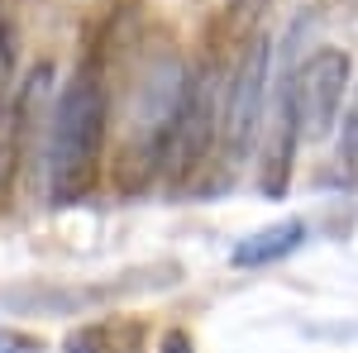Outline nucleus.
<instances>
[{"instance_id": "f257e3e1", "label": "nucleus", "mask_w": 358, "mask_h": 353, "mask_svg": "<svg viewBox=\"0 0 358 353\" xmlns=\"http://www.w3.org/2000/svg\"><path fill=\"white\" fill-rule=\"evenodd\" d=\"M110 134V91L101 72H77L48 115V196L53 206H77L101 177V153Z\"/></svg>"}, {"instance_id": "f03ea898", "label": "nucleus", "mask_w": 358, "mask_h": 353, "mask_svg": "<svg viewBox=\"0 0 358 353\" xmlns=\"http://www.w3.org/2000/svg\"><path fill=\"white\" fill-rule=\"evenodd\" d=\"M268 72H273V38H248L244 57L234 67V77L224 82V96H220V158L224 167L244 163L248 153L258 148L263 138V120H268Z\"/></svg>"}, {"instance_id": "7ed1b4c3", "label": "nucleus", "mask_w": 358, "mask_h": 353, "mask_svg": "<svg viewBox=\"0 0 358 353\" xmlns=\"http://www.w3.org/2000/svg\"><path fill=\"white\" fill-rule=\"evenodd\" d=\"M220 96L224 86L215 72H192L182 110H177V124H172V138H167V158H163V172L172 182H187L196 167L210 158V148L220 143Z\"/></svg>"}, {"instance_id": "20e7f679", "label": "nucleus", "mask_w": 358, "mask_h": 353, "mask_svg": "<svg viewBox=\"0 0 358 353\" xmlns=\"http://www.w3.org/2000/svg\"><path fill=\"white\" fill-rule=\"evenodd\" d=\"M354 62L344 48H315L301 67L292 72V106L301 138H325L344 110V96L354 91Z\"/></svg>"}, {"instance_id": "39448f33", "label": "nucleus", "mask_w": 358, "mask_h": 353, "mask_svg": "<svg viewBox=\"0 0 358 353\" xmlns=\"http://www.w3.org/2000/svg\"><path fill=\"white\" fill-rule=\"evenodd\" d=\"M187 82L192 72L167 62L158 67L148 82L138 86L134 96V110H129V138H134V153L148 177L163 172V158H167V138H172V124H177V110H182V96H187Z\"/></svg>"}, {"instance_id": "423d86ee", "label": "nucleus", "mask_w": 358, "mask_h": 353, "mask_svg": "<svg viewBox=\"0 0 358 353\" xmlns=\"http://www.w3.org/2000/svg\"><path fill=\"white\" fill-rule=\"evenodd\" d=\"M296 138H301V124H296V106H292V77L277 86L273 96V115L263 120V172H258V187L263 196H282L287 182H292V153H296Z\"/></svg>"}, {"instance_id": "0eeeda50", "label": "nucleus", "mask_w": 358, "mask_h": 353, "mask_svg": "<svg viewBox=\"0 0 358 353\" xmlns=\"http://www.w3.org/2000/svg\"><path fill=\"white\" fill-rule=\"evenodd\" d=\"M301 244H306V219H282L273 229H258L253 239H244V244L229 253V263L234 268H268L277 258L296 253Z\"/></svg>"}, {"instance_id": "6e6552de", "label": "nucleus", "mask_w": 358, "mask_h": 353, "mask_svg": "<svg viewBox=\"0 0 358 353\" xmlns=\"http://www.w3.org/2000/svg\"><path fill=\"white\" fill-rule=\"evenodd\" d=\"M67 353H134V349H120L115 325H86L67 339Z\"/></svg>"}, {"instance_id": "1a4fd4ad", "label": "nucleus", "mask_w": 358, "mask_h": 353, "mask_svg": "<svg viewBox=\"0 0 358 353\" xmlns=\"http://www.w3.org/2000/svg\"><path fill=\"white\" fill-rule=\"evenodd\" d=\"M15 101V29L0 20V115Z\"/></svg>"}, {"instance_id": "9d476101", "label": "nucleus", "mask_w": 358, "mask_h": 353, "mask_svg": "<svg viewBox=\"0 0 358 353\" xmlns=\"http://www.w3.org/2000/svg\"><path fill=\"white\" fill-rule=\"evenodd\" d=\"M339 163L349 172H358V86L349 96V106H344V124H339Z\"/></svg>"}, {"instance_id": "9b49d317", "label": "nucleus", "mask_w": 358, "mask_h": 353, "mask_svg": "<svg viewBox=\"0 0 358 353\" xmlns=\"http://www.w3.org/2000/svg\"><path fill=\"white\" fill-rule=\"evenodd\" d=\"M158 353H196L192 349V334H187V329H167L163 344H158Z\"/></svg>"}, {"instance_id": "f8f14e48", "label": "nucleus", "mask_w": 358, "mask_h": 353, "mask_svg": "<svg viewBox=\"0 0 358 353\" xmlns=\"http://www.w3.org/2000/svg\"><path fill=\"white\" fill-rule=\"evenodd\" d=\"M268 0H234V10L244 15V20H258V10H263Z\"/></svg>"}]
</instances>
